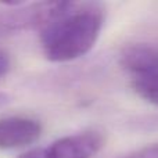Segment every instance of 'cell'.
<instances>
[{"instance_id": "6da1fadb", "label": "cell", "mask_w": 158, "mask_h": 158, "mask_svg": "<svg viewBox=\"0 0 158 158\" xmlns=\"http://www.w3.org/2000/svg\"><path fill=\"white\" fill-rule=\"evenodd\" d=\"M104 19L101 3L63 2L60 11L39 31L44 57L67 63L87 54L100 36Z\"/></svg>"}, {"instance_id": "277c9868", "label": "cell", "mask_w": 158, "mask_h": 158, "mask_svg": "<svg viewBox=\"0 0 158 158\" xmlns=\"http://www.w3.org/2000/svg\"><path fill=\"white\" fill-rule=\"evenodd\" d=\"M42 125L28 117L0 118V150L25 147L40 137Z\"/></svg>"}, {"instance_id": "30bf717a", "label": "cell", "mask_w": 158, "mask_h": 158, "mask_svg": "<svg viewBox=\"0 0 158 158\" xmlns=\"http://www.w3.org/2000/svg\"><path fill=\"white\" fill-rule=\"evenodd\" d=\"M10 101H11V97L7 94V93L0 92V108H2V107H4V106H7Z\"/></svg>"}, {"instance_id": "9c48e42d", "label": "cell", "mask_w": 158, "mask_h": 158, "mask_svg": "<svg viewBox=\"0 0 158 158\" xmlns=\"http://www.w3.org/2000/svg\"><path fill=\"white\" fill-rule=\"evenodd\" d=\"M18 158H42L40 157V148H35V150H31L28 151V153L22 154L21 157Z\"/></svg>"}, {"instance_id": "ba28073f", "label": "cell", "mask_w": 158, "mask_h": 158, "mask_svg": "<svg viewBox=\"0 0 158 158\" xmlns=\"http://www.w3.org/2000/svg\"><path fill=\"white\" fill-rule=\"evenodd\" d=\"M8 69H10V60H8L7 54L0 50V78L7 74Z\"/></svg>"}, {"instance_id": "8992f818", "label": "cell", "mask_w": 158, "mask_h": 158, "mask_svg": "<svg viewBox=\"0 0 158 158\" xmlns=\"http://www.w3.org/2000/svg\"><path fill=\"white\" fill-rule=\"evenodd\" d=\"M132 86L142 98L158 107V72L144 77H136Z\"/></svg>"}, {"instance_id": "7a4b0ae2", "label": "cell", "mask_w": 158, "mask_h": 158, "mask_svg": "<svg viewBox=\"0 0 158 158\" xmlns=\"http://www.w3.org/2000/svg\"><path fill=\"white\" fill-rule=\"evenodd\" d=\"M63 7V2L0 4V38L40 31Z\"/></svg>"}, {"instance_id": "5b68a950", "label": "cell", "mask_w": 158, "mask_h": 158, "mask_svg": "<svg viewBox=\"0 0 158 158\" xmlns=\"http://www.w3.org/2000/svg\"><path fill=\"white\" fill-rule=\"evenodd\" d=\"M119 63L126 71L136 77H144L158 72V44L135 43L122 50Z\"/></svg>"}, {"instance_id": "3957f363", "label": "cell", "mask_w": 158, "mask_h": 158, "mask_svg": "<svg viewBox=\"0 0 158 158\" xmlns=\"http://www.w3.org/2000/svg\"><path fill=\"white\" fill-rule=\"evenodd\" d=\"M106 137L98 131H85L64 136L40 148L42 158H92L103 148Z\"/></svg>"}, {"instance_id": "52a82bcc", "label": "cell", "mask_w": 158, "mask_h": 158, "mask_svg": "<svg viewBox=\"0 0 158 158\" xmlns=\"http://www.w3.org/2000/svg\"><path fill=\"white\" fill-rule=\"evenodd\" d=\"M122 158H158V143H153V144H148L146 147H142Z\"/></svg>"}]
</instances>
